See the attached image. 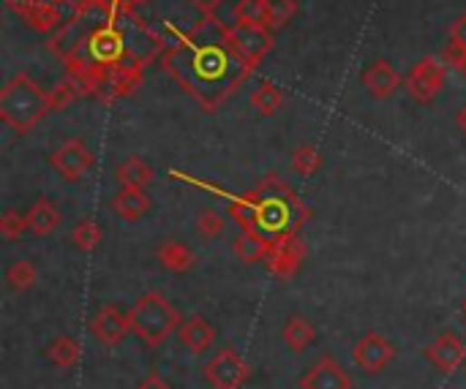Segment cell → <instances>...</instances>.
I'll return each mask as SVG.
<instances>
[{
	"label": "cell",
	"instance_id": "cell-1",
	"mask_svg": "<svg viewBox=\"0 0 466 389\" xmlns=\"http://www.w3.org/2000/svg\"><path fill=\"white\" fill-rule=\"evenodd\" d=\"M161 66L205 112H216L257 71L235 47L229 25L216 14H205L189 31L170 33Z\"/></svg>",
	"mask_w": 466,
	"mask_h": 389
},
{
	"label": "cell",
	"instance_id": "cell-2",
	"mask_svg": "<svg viewBox=\"0 0 466 389\" xmlns=\"http://www.w3.org/2000/svg\"><path fill=\"white\" fill-rule=\"evenodd\" d=\"M232 218L240 229H254L276 242L286 234H297V229L308 221V207L284 180L267 175L257 191L232 202Z\"/></svg>",
	"mask_w": 466,
	"mask_h": 389
},
{
	"label": "cell",
	"instance_id": "cell-3",
	"mask_svg": "<svg viewBox=\"0 0 466 389\" xmlns=\"http://www.w3.org/2000/svg\"><path fill=\"white\" fill-rule=\"evenodd\" d=\"M50 112V93H44L28 74L12 77L0 90V120L17 134H31Z\"/></svg>",
	"mask_w": 466,
	"mask_h": 389
},
{
	"label": "cell",
	"instance_id": "cell-4",
	"mask_svg": "<svg viewBox=\"0 0 466 389\" xmlns=\"http://www.w3.org/2000/svg\"><path fill=\"white\" fill-rule=\"evenodd\" d=\"M129 316H131V332L140 335L142 343L150 346V348L161 346L183 324L178 308L161 291H145L134 302Z\"/></svg>",
	"mask_w": 466,
	"mask_h": 389
},
{
	"label": "cell",
	"instance_id": "cell-5",
	"mask_svg": "<svg viewBox=\"0 0 466 389\" xmlns=\"http://www.w3.org/2000/svg\"><path fill=\"white\" fill-rule=\"evenodd\" d=\"M112 14H115V9L107 6L104 0H83V4L72 12V17L66 20V25L50 39V50L55 55H61V61H63L91 31L110 23Z\"/></svg>",
	"mask_w": 466,
	"mask_h": 389
},
{
	"label": "cell",
	"instance_id": "cell-6",
	"mask_svg": "<svg viewBox=\"0 0 466 389\" xmlns=\"http://www.w3.org/2000/svg\"><path fill=\"white\" fill-rule=\"evenodd\" d=\"M444 77H447L444 61L425 55V58H420V61L409 69L403 88H406V93H409L412 101H417V104H431V101L442 93Z\"/></svg>",
	"mask_w": 466,
	"mask_h": 389
},
{
	"label": "cell",
	"instance_id": "cell-7",
	"mask_svg": "<svg viewBox=\"0 0 466 389\" xmlns=\"http://www.w3.org/2000/svg\"><path fill=\"white\" fill-rule=\"evenodd\" d=\"M202 373L213 389H240L251 378V365L235 348H221L205 362Z\"/></svg>",
	"mask_w": 466,
	"mask_h": 389
},
{
	"label": "cell",
	"instance_id": "cell-8",
	"mask_svg": "<svg viewBox=\"0 0 466 389\" xmlns=\"http://www.w3.org/2000/svg\"><path fill=\"white\" fill-rule=\"evenodd\" d=\"M50 166L61 180L80 183L88 172L96 169V153L83 139H69L50 156Z\"/></svg>",
	"mask_w": 466,
	"mask_h": 389
},
{
	"label": "cell",
	"instance_id": "cell-9",
	"mask_svg": "<svg viewBox=\"0 0 466 389\" xmlns=\"http://www.w3.org/2000/svg\"><path fill=\"white\" fill-rule=\"evenodd\" d=\"M6 6L36 33H53L61 31L66 17L61 6L50 4V0H6Z\"/></svg>",
	"mask_w": 466,
	"mask_h": 389
},
{
	"label": "cell",
	"instance_id": "cell-10",
	"mask_svg": "<svg viewBox=\"0 0 466 389\" xmlns=\"http://www.w3.org/2000/svg\"><path fill=\"white\" fill-rule=\"evenodd\" d=\"M352 359L363 373H382L395 359V346L382 332L371 329L352 346Z\"/></svg>",
	"mask_w": 466,
	"mask_h": 389
},
{
	"label": "cell",
	"instance_id": "cell-11",
	"mask_svg": "<svg viewBox=\"0 0 466 389\" xmlns=\"http://www.w3.org/2000/svg\"><path fill=\"white\" fill-rule=\"evenodd\" d=\"M235 47L240 50V55L257 69L270 52H273V31L267 25H248V23H235L229 25Z\"/></svg>",
	"mask_w": 466,
	"mask_h": 389
},
{
	"label": "cell",
	"instance_id": "cell-12",
	"mask_svg": "<svg viewBox=\"0 0 466 389\" xmlns=\"http://www.w3.org/2000/svg\"><path fill=\"white\" fill-rule=\"evenodd\" d=\"M267 270L281 278V280H289L297 275L300 264L306 261V245L297 234H286L276 242H270V253H267Z\"/></svg>",
	"mask_w": 466,
	"mask_h": 389
},
{
	"label": "cell",
	"instance_id": "cell-13",
	"mask_svg": "<svg viewBox=\"0 0 466 389\" xmlns=\"http://www.w3.org/2000/svg\"><path fill=\"white\" fill-rule=\"evenodd\" d=\"M300 389H352V375L333 354H322L300 375Z\"/></svg>",
	"mask_w": 466,
	"mask_h": 389
},
{
	"label": "cell",
	"instance_id": "cell-14",
	"mask_svg": "<svg viewBox=\"0 0 466 389\" xmlns=\"http://www.w3.org/2000/svg\"><path fill=\"white\" fill-rule=\"evenodd\" d=\"M425 359L444 375L455 373L458 367L466 365V343L455 332H442L433 343L425 346Z\"/></svg>",
	"mask_w": 466,
	"mask_h": 389
},
{
	"label": "cell",
	"instance_id": "cell-15",
	"mask_svg": "<svg viewBox=\"0 0 466 389\" xmlns=\"http://www.w3.org/2000/svg\"><path fill=\"white\" fill-rule=\"evenodd\" d=\"M131 329V316L121 305H102L91 318V332L104 346H118Z\"/></svg>",
	"mask_w": 466,
	"mask_h": 389
},
{
	"label": "cell",
	"instance_id": "cell-16",
	"mask_svg": "<svg viewBox=\"0 0 466 389\" xmlns=\"http://www.w3.org/2000/svg\"><path fill=\"white\" fill-rule=\"evenodd\" d=\"M360 82L365 88V93L376 101H387L398 93L401 88V74L393 69V63H387L384 58H376L371 61L363 74H360Z\"/></svg>",
	"mask_w": 466,
	"mask_h": 389
},
{
	"label": "cell",
	"instance_id": "cell-17",
	"mask_svg": "<svg viewBox=\"0 0 466 389\" xmlns=\"http://www.w3.org/2000/svg\"><path fill=\"white\" fill-rule=\"evenodd\" d=\"M156 261L167 270V272H175V275H186L194 270L197 264V253L180 242V240H164L159 248H156Z\"/></svg>",
	"mask_w": 466,
	"mask_h": 389
},
{
	"label": "cell",
	"instance_id": "cell-18",
	"mask_svg": "<svg viewBox=\"0 0 466 389\" xmlns=\"http://www.w3.org/2000/svg\"><path fill=\"white\" fill-rule=\"evenodd\" d=\"M178 337H180V343L191 351V354H202V351H208L210 346H213V337H216V329H213V324L205 318V316H189V318H183V324H180V329H178Z\"/></svg>",
	"mask_w": 466,
	"mask_h": 389
},
{
	"label": "cell",
	"instance_id": "cell-19",
	"mask_svg": "<svg viewBox=\"0 0 466 389\" xmlns=\"http://www.w3.org/2000/svg\"><path fill=\"white\" fill-rule=\"evenodd\" d=\"M25 218H28V232L36 234V237H47V234H53L61 226V210L47 196L36 199L31 204V210L25 213Z\"/></svg>",
	"mask_w": 466,
	"mask_h": 389
},
{
	"label": "cell",
	"instance_id": "cell-20",
	"mask_svg": "<svg viewBox=\"0 0 466 389\" xmlns=\"http://www.w3.org/2000/svg\"><path fill=\"white\" fill-rule=\"evenodd\" d=\"M112 210L123 218V221H140L150 213V196L145 194V188H123L112 196Z\"/></svg>",
	"mask_w": 466,
	"mask_h": 389
},
{
	"label": "cell",
	"instance_id": "cell-21",
	"mask_svg": "<svg viewBox=\"0 0 466 389\" xmlns=\"http://www.w3.org/2000/svg\"><path fill=\"white\" fill-rule=\"evenodd\" d=\"M232 253L243 261V264H257L265 261L270 253V240L262 237L254 229H240V234L232 240Z\"/></svg>",
	"mask_w": 466,
	"mask_h": 389
},
{
	"label": "cell",
	"instance_id": "cell-22",
	"mask_svg": "<svg viewBox=\"0 0 466 389\" xmlns=\"http://www.w3.org/2000/svg\"><path fill=\"white\" fill-rule=\"evenodd\" d=\"M281 335H284V343H286L295 354H300V351H306V348L316 340V327H314V321L306 318L303 313H292V316L284 321Z\"/></svg>",
	"mask_w": 466,
	"mask_h": 389
},
{
	"label": "cell",
	"instance_id": "cell-23",
	"mask_svg": "<svg viewBox=\"0 0 466 389\" xmlns=\"http://www.w3.org/2000/svg\"><path fill=\"white\" fill-rule=\"evenodd\" d=\"M44 356H47L55 367H61V370H72V367H77L80 359H83V346H80V340L72 337V335H58L55 340L47 343Z\"/></svg>",
	"mask_w": 466,
	"mask_h": 389
},
{
	"label": "cell",
	"instance_id": "cell-24",
	"mask_svg": "<svg viewBox=\"0 0 466 389\" xmlns=\"http://www.w3.org/2000/svg\"><path fill=\"white\" fill-rule=\"evenodd\" d=\"M115 177L123 188H148L156 175H153V166L142 156H131L115 169Z\"/></svg>",
	"mask_w": 466,
	"mask_h": 389
},
{
	"label": "cell",
	"instance_id": "cell-25",
	"mask_svg": "<svg viewBox=\"0 0 466 389\" xmlns=\"http://www.w3.org/2000/svg\"><path fill=\"white\" fill-rule=\"evenodd\" d=\"M251 107L262 115V118H270V115H276L278 109H281V104H284V93L270 82V80H262L254 90H251Z\"/></svg>",
	"mask_w": 466,
	"mask_h": 389
},
{
	"label": "cell",
	"instance_id": "cell-26",
	"mask_svg": "<svg viewBox=\"0 0 466 389\" xmlns=\"http://www.w3.org/2000/svg\"><path fill=\"white\" fill-rule=\"evenodd\" d=\"M104 240L102 223L93 218H83L74 229H72V242L83 251V253H93Z\"/></svg>",
	"mask_w": 466,
	"mask_h": 389
},
{
	"label": "cell",
	"instance_id": "cell-27",
	"mask_svg": "<svg viewBox=\"0 0 466 389\" xmlns=\"http://www.w3.org/2000/svg\"><path fill=\"white\" fill-rule=\"evenodd\" d=\"M39 280V270L31 259H17L9 270H6V283L15 289V291H28L34 289Z\"/></svg>",
	"mask_w": 466,
	"mask_h": 389
},
{
	"label": "cell",
	"instance_id": "cell-28",
	"mask_svg": "<svg viewBox=\"0 0 466 389\" xmlns=\"http://www.w3.org/2000/svg\"><path fill=\"white\" fill-rule=\"evenodd\" d=\"M265 9H267V28L281 31L295 20L297 0H265Z\"/></svg>",
	"mask_w": 466,
	"mask_h": 389
},
{
	"label": "cell",
	"instance_id": "cell-29",
	"mask_svg": "<svg viewBox=\"0 0 466 389\" xmlns=\"http://www.w3.org/2000/svg\"><path fill=\"white\" fill-rule=\"evenodd\" d=\"M292 169L300 177H314L322 169V153L314 145H300L292 153Z\"/></svg>",
	"mask_w": 466,
	"mask_h": 389
},
{
	"label": "cell",
	"instance_id": "cell-30",
	"mask_svg": "<svg viewBox=\"0 0 466 389\" xmlns=\"http://www.w3.org/2000/svg\"><path fill=\"white\" fill-rule=\"evenodd\" d=\"M235 23H248V25H267V9L265 0H238L232 9Z\"/></svg>",
	"mask_w": 466,
	"mask_h": 389
},
{
	"label": "cell",
	"instance_id": "cell-31",
	"mask_svg": "<svg viewBox=\"0 0 466 389\" xmlns=\"http://www.w3.org/2000/svg\"><path fill=\"white\" fill-rule=\"evenodd\" d=\"M224 215L216 210V207H202L197 213V232L205 237V240H216L221 232H224Z\"/></svg>",
	"mask_w": 466,
	"mask_h": 389
},
{
	"label": "cell",
	"instance_id": "cell-32",
	"mask_svg": "<svg viewBox=\"0 0 466 389\" xmlns=\"http://www.w3.org/2000/svg\"><path fill=\"white\" fill-rule=\"evenodd\" d=\"M28 232V218L20 210H6L0 215V234H4L9 242H17L23 234Z\"/></svg>",
	"mask_w": 466,
	"mask_h": 389
},
{
	"label": "cell",
	"instance_id": "cell-33",
	"mask_svg": "<svg viewBox=\"0 0 466 389\" xmlns=\"http://www.w3.org/2000/svg\"><path fill=\"white\" fill-rule=\"evenodd\" d=\"M77 99H80V90H77V85L66 77L63 82H58V85L50 90V109H53V112H63V109H69Z\"/></svg>",
	"mask_w": 466,
	"mask_h": 389
},
{
	"label": "cell",
	"instance_id": "cell-34",
	"mask_svg": "<svg viewBox=\"0 0 466 389\" xmlns=\"http://www.w3.org/2000/svg\"><path fill=\"white\" fill-rule=\"evenodd\" d=\"M442 61H444L447 69H452L455 74L466 77V47H463V44L450 42V44L444 47V52H442Z\"/></svg>",
	"mask_w": 466,
	"mask_h": 389
},
{
	"label": "cell",
	"instance_id": "cell-35",
	"mask_svg": "<svg viewBox=\"0 0 466 389\" xmlns=\"http://www.w3.org/2000/svg\"><path fill=\"white\" fill-rule=\"evenodd\" d=\"M137 389H172V386L167 384V378H164L161 373H148V375L140 381Z\"/></svg>",
	"mask_w": 466,
	"mask_h": 389
},
{
	"label": "cell",
	"instance_id": "cell-36",
	"mask_svg": "<svg viewBox=\"0 0 466 389\" xmlns=\"http://www.w3.org/2000/svg\"><path fill=\"white\" fill-rule=\"evenodd\" d=\"M450 42H458L466 47V14H461L452 25H450Z\"/></svg>",
	"mask_w": 466,
	"mask_h": 389
},
{
	"label": "cell",
	"instance_id": "cell-37",
	"mask_svg": "<svg viewBox=\"0 0 466 389\" xmlns=\"http://www.w3.org/2000/svg\"><path fill=\"white\" fill-rule=\"evenodd\" d=\"M191 4H194L202 14H213V12L224 4V0H191Z\"/></svg>",
	"mask_w": 466,
	"mask_h": 389
},
{
	"label": "cell",
	"instance_id": "cell-38",
	"mask_svg": "<svg viewBox=\"0 0 466 389\" xmlns=\"http://www.w3.org/2000/svg\"><path fill=\"white\" fill-rule=\"evenodd\" d=\"M455 126H458V128H461L463 134H466V104H463V107L458 109V115H455Z\"/></svg>",
	"mask_w": 466,
	"mask_h": 389
},
{
	"label": "cell",
	"instance_id": "cell-39",
	"mask_svg": "<svg viewBox=\"0 0 466 389\" xmlns=\"http://www.w3.org/2000/svg\"><path fill=\"white\" fill-rule=\"evenodd\" d=\"M461 313H463V318H466V297L461 299Z\"/></svg>",
	"mask_w": 466,
	"mask_h": 389
},
{
	"label": "cell",
	"instance_id": "cell-40",
	"mask_svg": "<svg viewBox=\"0 0 466 389\" xmlns=\"http://www.w3.org/2000/svg\"><path fill=\"white\" fill-rule=\"evenodd\" d=\"M463 370H466V365H463Z\"/></svg>",
	"mask_w": 466,
	"mask_h": 389
}]
</instances>
